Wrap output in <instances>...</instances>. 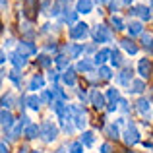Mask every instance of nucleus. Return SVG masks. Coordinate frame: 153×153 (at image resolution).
Returning <instances> with one entry per match:
<instances>
[{
	"label": "nucleus",
	"instance_id": "nucleus-1",
	"mask_svg": "<svg viewBox=\"0 0 153 153\" xmlns=\"http://www.w3.org/2000/svg\"><path fill=\"white\" fill-rule=\"evenodd\" d=\"M91 37H93L95 45H105V43H111L112 41V27L105 25V23H97L95 29H91Z\"/></svg>",
	"mask_w": 153,
	"mask_h": 153
},
{
	"label": "nucleus",
	"instance_id": "nucleus-2",
	"mask_svg": "<svg viewBox=\"0 0 153 153\" xmlns=\"http://www.w3.org/2000/svg\"><path fill=\"white\" fill-rule=\"evenodd\" d=\"M58 124H54L51 118H45L41 122V140L45 143H52L56 138H58Z\"/></svg>",
	"mask_w": 153,
	"mask_h": 153
},
{
	"label": "nucleus",
	"instance_id": "nucleus-3",
	"mask_svg": "<svg viewBox=\"0 0 153 153\" xmlns=\"http://www.w3.org/2000/svg\"><path fill=\"white\" fill-rule=\"evenodd\" d=\"M89 35H91V29L85 22H78L68 29V37H70L72 41H83V39H87Z\"/></svg>",
	"mask_w": 153,
	"mask_h": 153
},
{
	"label": "nucleus",
	"instance_id": "nucleus-4",
	"mask_svg": "<svg viewBox=\"0 0 153 153\" xmlns=\"http://www.w3.org/2000/svg\"><path fill=\"white\" fill-rule=\"evenodd\" d=\"M122 140H124L126 146L132 147V146L142 142V132L138 130V126H136L134 122H128V126L124 128V132H122Z\"/></svg>",
	"mask_w": 153,
	"mask_h": 153
},
{
	"label": "nucleus",
	"instance_id": "nucleus-5",
	"mask_svg": "<svg viewBox=\"0 0 153 153\" xmlns=\"http://www.w3.org/2000/svg\"><path fill=\"white\" fill-rule=\"evenodd\" d=\"M60 52L70 56L72 60H79L82 54L85 56V45L83 43H66L64 47H60Z\"/></svg>",
	"mask_w": 153,
	"mask_h": 153
},
{
	"label": "nucleus",
	"instance_id": "nucleus-6",
	"mask_svg": "<svg viewBox=\"0 0 153 153\" xmlns=\"http://www.w3.org/2000/svg\"><path fill=\"white\" fill-rule=\"evenodd\" d=\"M89 105L95 108V111H103L105 105H107V97H105L103 91H99L97 87L89 89Z\"/></svg>",
	"mask_w": 153,
	"mask_h": 153
},
{
	"label": "nucleus",
	"instance_id": "nucleus-7",
	"mask_svg": "<svg viewBox=\"0 0 153 153\" xmlns=\"http://www.w3.org/2000/svg\"><path fill=\"white\" fill-rule=\"evenodd\" d=\"M114 82H116V85H120V87H130L132 82H134V70L128 68V66L122 68V70L114 76Z\"/></svg>",
	"mask_w": 153,
	"mask_h": 153
},
{
	"label": "nucleus",
	"instance_id": "nucleus-8",
	"mask_svg": "<svg viewBox=\"0 0 153 153\" xmlns=\"http://www.w3.org/2000/svg\"><path fill=\"white\" fill-rule=\"evenodd\" d=\"M18 52H22L23 56H27V58H31V56H37V45H35L31 39H22V41L18 43Z\"/></svg>",
	"mask_w": 153,
	"mask_h": 153
},
{
	"label": "nucleus",
	"instance_id": "nucleus-9",
	"mask_svg": "<svg viewBox=\"0 0 153 153\" xmlns=\"http://www.w3.org/2000/svg\"><path fill=\"white\" fill-rule=\"evenodd\" d=\"M136 112L140 116H143V120L149 122V112H151V99L149 97H140L136 101Z\"/></svg>",
	"mask_w": 153,
	"mask_h": 153
},
{
	"label": "nucleus",
	"instance_id": "nucleus-10",
	"mask_svg": "<svg viewBox=\"0 0 153 153\" xmlns=\"http://www.w3.org/2000/svg\"><path fill=\"white\" fill-rule=\"evenodd\" d=\"M76 70H78V74H93L95 70V60L89 58V56H83V58H79L78 62H76Z\"/></svg>",
	"mask_w": 153,
	"mask_h": 153
},
{
	"label": "nucleus",
	"instance_id": "nucleus-11",
	"mask_svg": "<svg viewBox=\"0 0 153 153\" xmlns=\"http://www.w3.org/2000/svg\"><path fill=\"white\" fill-rule=\"evenodd\" d=\"M8 62L12 64V68H14V70H19V72H22L23 68L29 64V58H27V56H23L22 52H18V51H12L10 52V60H8Z\"/></svg>",
	"mask_w": 153,
	"mask_h": 153
},
{
	"label": "nucleus",
	"instance_id": "nucleus-12",
	"mask_svg": "<svg viewBox=\"0 0 153 153\" xmlns=\"http://www.w3.org/2000/svg\"><path fill=\"white\" fill-rule=\"evenodd\" d=\"M136 72L142 79H147L153 74V66H151V60L149 58H140L138 60V66H136Z\"/></svg>",
	"mask_w": 153,
	"mask_h": 153
},
{
	"label": "nucleus",
	"instance_id": "nucleus-13",
	"mask_svg": "<svg viewBox=\"0 0 153 153\" xmlns=\"http://www.w3.org/2000/svg\"><path fill=\"white\" fill-rule=\"evenodd\" d=\"M112 58V49H107V47H103V49H97V52L93 54V60H95V66H105L107 62H111Z\"/></svg>",
	"mask_w": 153,
	"mask_h": 153
},
{
	"label": "nucleus",
	"instance_id": "nucleus-14",
	"mask_svg": "<svg viewBox=\"0 0 153 153\" xmlns=\"http://www.w3.org/2000/svg\"><path fill=\"white\" fill-rule=\"evenodd\" d=\"M45 89V78L41 74H33L27 82V91L29 93H37V91H43Z\"/></svg>",
	"mask_w": 153,
	"mask_h": 153
},
{
	"label": "nucleus",
	"instance_id": "nucleus-15",
	"mask_svg": "<svg viewBox=\"0 0 153 153\" xmlns=\"http://www.w3.org/2000/svg\"><path fill=\"white\" fill-rule=\"evenodd\" d=\"M60 23H64V25H68V27H72L74 23H78V12H76V8L74 10H72L70 6L64 8L62 16H60Z\"/></svg>",
	"mask_w": 153,
	"mask_h": 153
},
{
	"label": "nucleus",
	"instance_id": "nucleus-16",
	"mask_svg": "<svg viewBox=\"0 0 153 153\" xmlns=\"http://www.w3.org/2000/svg\"><path fill=\"white\" fill-rule=\"evenodd\" d=\"M126 33H128V37L130 39H134V37H142L146 31H143V22H140V19H132L130 23H128V27H126Z\"/></svg>",
	"mask_w": 153,
	"mask_h": 153
},
{
	"label": "nucleus",
	"instance_id": "nucleus-17",
	"mask_svg": "<svg viewBox=\"0 0 153 153\" xmlns=\"http://www.w3.org/2000/svg\"><path fill=\"white\" fill-rule=\"evenodd\" d=\"M118 45H120V49H122L126 54H130V56H136L140 52V47L136 45L134 41H132L130 37H124V39H120L118 41Z\"/></svg>",
	"mask_w": 153,
	"mask_h": 153
},
{
	"label": "nucleus",
	"instance_id": "nucleus-18",
	"mask_svg": "<svg viewBox=\"0 0 153 153\" xmlns=\"http://www.w3.org/2000/svg\"><path fill=\"white\" fill-rule=\"evenodd\" d=\"M103 134L107 136L108 140H118L120 136H122V132H120V126L116 122H107L103 126Z\"/></svg>",
	"mask_w": 153,
	"mask_h": 153
},
{
	"label": "nucleus",
	"instance_id": "nucleus-19",
	"mask_svg": "<svg viewBox=\"0 0 153 153\" xmlns=\"http://www.w3.org/2000/svg\"><path fill=\"white\" fill-rule=\"evenodd\" d=\"M0 124H2L4 134H6V132L10 130L12 126H14L16 120H14V114H12V111H8V108H2V112H0Z\"/></svg>",
	"mask_w": 153,
	"mask_h": 153
},
{
	"label": "nucleus",
	"instance_id": "nucleus-20",
	"mask_svg": "<svg viewBox=\"0 0 153 153\" xmlns=\"http://www.w3.org/2000/svg\"><path fill=\"white\" fill-rule=\"evenodd\" d=\"M76 74H78V70L76 68H68V70L62 72V85L66 87H76V83H78V79H76Z\"/></svg>",
	"mask_w": 153,
	"mask_h": 153
},
{
	"label": "nucleus",
	"instance_id": "nucleus-21",
	"mask_svg": "<svg viewBox=\"0 0 153 153\" xmlns=\"http://www.w3.org/2000/svg\"><path fill=\"white\" fill-rule=\"evenodd\" d=\"M93 8H95L93 0H78V2H76V12H78V14L87 16V14L93 12Z\"/></svg>",
	"mask_w": 153,
	"mask_h": 153
},
{
	"label": "nucleus",
	"instance_id": "nucleus-22",
	"mask_svg": "<svg viewBox=\"0 0 153 153\" xmlns=\"http://www.w3.org/2000/svg\"><path fill=\"white\" fill-rule=\"evenodd\" d=\"M105 97H107V105H114V107H118V101L122 99L120 97V89H116V87H107Z\"/></svg>",
	"mask_w": 153,
	"mask_h": 153
},
{
	"label": "nucleus",
	"instance_id": "nucleus-23",
	"mask_svg": "<svg viewBox=\"0 0 153 153\" xmlns=\"http://www.w3.org/2000/svg\"><path fill=\"white\" fill-rule=\"evenodd\" d=\"M23 138L25 140H35V138H41V124H35L31 122L29 126L23 130Z\"/></svg>",
	"mask_w": 153,
	"mask_h": 153
},
{
	"label": "nucleus",
	"instance_id": "nucleus-24",
	"mask_svg": "<svg viewBox=\"0 0 153 153\" xmlns=\"http://www.w3.org/2000/svg\"><path fill=\"white\" fill-rule=\"evenodd\" d=\"M111 66L112 68H126V58H124V54L120 52L118 49H114L112 51V58H111Z\"/></svg>",
	"mask_w": 153,
	"mask_h": 153
},
{
	"label": "nucleus",
	"instance_id": "nucleus-25",
	"mask_svg": "<svg viewBox=\"0 0 153 153\" xmlns=\"http://www.w3.org/2000/svg\"><path fill=\"white\" fill-rule=\"evenodd\" d=\"M70 56H66V54H56L54 56V66H56V70H60V72H64V70H68L70 68Z\"/></svg>",
	"mask_w": 153,
	"mask_h": 153
},
{
	"label": "nucleus",
	"instance_id": "nucleus-26",
	"mask_svg": "<svg viewBox=\"0 0 153 153\" xmlns=\"http://www.w3.org/2000/svg\"><path fill=\"white\" fill-rule=\"evenodd\" d=\"M143 91H146V79H142V78L134 79L132 85L128 87V93H130V95H142Z\"/></svg>",
	"mask_w": 153,
	"mask_h": 153
},
{
	"label": "nucleus",
	"instance_id": "nucleus-27",
	"mask_svg": "<svg viewBox=\"0 0 153 153\" xmlns=\"http://www.w3.org/2000/svg\"><path fill=\"white\" fill-rule=\"evenodd\" d=\"M41 95H35V93H29V97H27V108L29 111H33V112H39L41 111Z\"/></svg>",
	"mask_w": 153,
	"mask_h": 153
},
{
	"label": "nucleus",
	"instance_id": "nucleus-28",
	"mask_svg": "<svg viewBox=\"0 0 153 153\" xmlns=\"http://www.w3.org/2000/svg\"><path fill=\"white\" fill-rule=\"evenodd\" d=\"M136 12H138L140 22H149L151 19V8L146 4H136Z\"/></svg>",
	"mask_w": 153,
	"mask_h": 153
},
{
	"label": "nucleus",
	"instance_id": "nucleus-29",
	"mask_svg": "<svg viewBox=\"0 0 153 153\" xmlns=\"http://www.w3.org/2000/svg\"><path fill=\"white\" fill-rule=\"evenodd\" d=\"M97 76H99L101 82H108V79H112V76H116V74H114V70H112L111 66L105 64V66H99L97 68Z\"/></svg>",
	"mask_w": 153,
	"mask_h": 153
},
{
	"label": "nucleus",
	"instance_id": "nucleus-30",
	"mask_svg": "<svg viewBox=\"0 0 153 153\" xmlns=\"http://www.w3.org/2000/svg\"><path fill=\"white\" fill-rule=\"evenodd\" d=\"M8 79L14 83L16 89H22V85H23V74H22L19 70H12V72H8Z\"/></svg>",
	"mask_w": 153,
	"mask_h": 153
},
{
	"label": "nucleus",
	"instance_id": "nucleus-31",
	"mask_svg": "<svg viewBox=\"0 0 153 153\" xmlns=\"http://www.w3.org/2000/svg\"><path fill=\"white\" fill-rule=\"evenodd\" d=\"M142 47L147 54H153V33L151 31H146L142 35Z\"/></svg>",
	"mask_w": 153,
	"mask_h": 153
},
{
	"label": "nucleus",
	"instance_id": "nucleus-32",
	"mask_svg": "<svg viewBox=\"0 0 153 153\" xmlns=\"http://www.w3.org/2000/svg\"><path fill=\"white\" fill-rule=\"evenodd\" d=\"M72 122L76 124V128H78L79 132H85V128H87V112H79V114H76Z\"/></svg>",
	"mask_w": 153,
	"mask_h": 153
},
{
	"label": "nucleus",
	"instance_id": "nucleus-33",
	"mask_svg": "<svg viewBox=\"0 0 153 153\" xmlns=\"http://www.w3.org/2000/svg\"><path fill=\"white\" fill-rule=\"evenodd\" d=\"M111 27H112L114 31H126L128 23L124 22V19L120 18L118 14H116V16H111Z\"/></svg>",
	"mask_w": 153,
	"mask_h": 153
},
{
	"label": "nucleus",
	"instance_id": "nucleus-34",
	"mask_svg": "<svg viewBox=\"0 0 153 153\" xmlns=\"http://www.w3.org/2000/svg\"><path fill=\"white\" fill-rule=\"evenodd\" d=\"M14 105H18V99H16L14 93H10V91H8V93L2 95V108H8V111H10Z\"/></svg>",
	"mask_w": 153,
	"mask_h": 153
},
{
	"label": "nucleus",
	"instance_id": "nucleus-35",
	"mask_svg": "<svg viewBox=\"0 0 153 153\" xmlns=\"http://www.w3.org/2000/svg\"><path fill=\"white\" fill-rule=\"evenodd\" d=\"M43 51H45V54H60V47H58V43H56V39H49V41L43 45Z\"/></svg>",
	"mask_w": 153,
	"mask_h": 153
},
{
	"label": "nucleus",
	"instance_id": "nucleus-36",
	"mask_svg": "<svg viewBox=\"0 0 153 153\" xmlns=\"http://www.w3.org/2000/svg\"><path fill=\"white\" fill-rule=\"evenodd\" d=\"M19 29H22V35H25L27 39L37 37V31L33 29V23H29V22H23L22 25H19Z\"/></svg>",
	"mask_w": 153,
	"mask_h": 153
},
{
	"label": "nucleus",
	"instance_id": "nucleus-37",
	"mask_svg": "<svg viewBox=\"0 0 153 153\" xmlns=\"http://www.w3.org/2000/svg\"><path fill=\"white\" fill-rule=\"evenodd\" d=\"M37 64L41 68H47V70H51V66L54 64V58H51L49 54H39L37 56Z\"/></svg>",
	"mask_w": 153,
	"mask_h": 153
},
{
	"label": "nucleus",
	"instance_id": "nucleus-38",
	"mask_svg": "<svg viewBox=\"0 0 153 153\" xmlns=\"http://www.w3.org/2000/svg\"><path fill=\"white\" fill-rule=\"evenodd\" d=\"M79 142H82L85 147H91V146L95 143V134H93V132H82V136H79Z\"/></svg>",
	"mask_w": 153,
	"mask_h": 153
},
{
	"label": "nucleus",
	"instance_id": "nucleus-39",
	"mask_svg": "<svg viewBox=\"0 0 153 153\" xmlns=\"http://www.w3.org/2000/svg\"><path fill=\"white\" fill-rule=\"evenodd\" d=\"M83 147H85V146H83L79 140H78V142H70V143H68V151H70V153H83Z\"/></svg>",
	"mask_w": 153,
	"mask_h": 153
},
{
	"label": "nucleus",
	"instance_id": "nucleus-40",
	"mask_svg": "<svg viewBox=\"0 0 153 153\" xmlns=\"http://www.w3.org/2000/svg\"><path fill=\"white\" fill-rule=\"evenodd\" d=\"M120 6H122L120 0H111V2H108V12H111V16H116V12L120 10Z\"/></svg>",
	"mask_w": 153,
	"mask_h": 153
},
{
	"label": "nucleus",
	"instance_id": "nucleus-41",
	"mask_svg": "<svg viewBox=\"0 0 153 153\" xmlns=\"http://www.w3.org/2000/svg\"><path fill=\"white\" fill-rule=\"evenodd\" d=\"M76 95H78V99H79V103H82V105H89V93H87V91L76 89Z\"/></svg>",
	"mask_w": 153,
	"mask_h": 153
},
{
	"label": "nucleus",
	"instance_id": "nucleus-42",
	"mask_svg": "<svg viewBox=\"0 0 153 153\" xmlns=\"http://www.w3.org/2000/svg\"><path fill=\"white\" fill-rule=\"evenodd\" d=\"M118 111L122 112V114H128V112H130V103H128V99H120L118 101Z\"/></svg>",
	"mask_w": 153,
	"mask_h": 153
},
{
	"label": "nucleus",
	"instance_id": "nucleus-43",
	"mask_svg": "<svg viewBox=\"0 0 153 153\" xmlns=\"http://www.w3.org/2000/svg\"><path fill=\"white\" fill-rule=\"evenodd\" d=\"M52 27H56V25H52V23H45V25H41L39 33H41V35H49V33H52V31H56V29H52Z\"/></svg>",
	"mask_w": 153,
	"mask_h": 153
},
{
	"label": "nucleus",
	"instance_id": "nucleus-44",
	"mask_svg": "<svg viewBox=\"0 0 153 153\" xmlns=\"http://www.w3.org/2000/svg\"><path fill=\"white\" fill-rule=\"evenodd\" d=\"M99 151H101V153H112V151H114V147H112L111 142H105V143L99 146Z\"/></svg>",
	"mask_w": 153,
	"mask_h": 153
},
{
	"label": "nucleus",
	"instance_id": "nucleus-45",
	"mask_svg": "<svg viewBox=\"0 0 153 153\" xmlns=\"http://www.w3.org/2000/svg\"><path fill=\"white\" fill-rule=\"evenodd\" d=\"M74 130H78L74 122H66V124H64V126H62V132H64V134H66V136H70V134H72V132H74Z\"/></svg>",
	"mask_w": 153,
	"mask_h": 153
},
{
	"label": "nucleus",
	"instance_id": "nucleus-46",
	"mask_svg": "<svg viewBox=\"0 0 153 153\" xmlns=\"http://www.w3.org/2000/svg\"><path fill=\"white\" fill-rule=\"evenodd\" d=\"M14 45H16V41L12 37H8V39H4V47L2 49H10V47H14Z\"/></svg>",
	"mask_w": 153,
	"mask_h": 153
},
{
	"label": "nucleus",
	"instance_id": "nucleus-47",
	"mask_svg": "<svg viewBox=\"0 0 153 153\" xmlns=\"http://www.w3.org/2000/svg\"><path fill=\"white\" fill-rule=\"evenodd\" d=\"M99 45H85V54H91V52H95Z\"/></svg>",
	"mask_w": 153,
	"mask_h": 153
},
{
	"label": "nucleus",
	"instance_id": "nucleus-48",
	"mask_svg": "<svg viewBox=\"0 0 153 153\" xmlns=\"http://www.w3.org/2000/svg\"><path fill=\"white\" fill-rule=\"evenodd\" d=\"M0 8H2V12H8V8H10L8 0H0Z\"/></svg>",
	"mask_w": 153,
	"mask_h": 153
},
{
	"label": "nucleus",
	"instance_id": "nucleus-49",
	"mask_svg": "<svg viewBox=\"0 0 153 153\" xmlns=\"http://www.w3.org/2000/svg\"><path fill=\"white\" fill-rule=\"evenodd\" d=\"M0 151H2V153H8V146H6V140H2V142H0Z\"/></svg>",
	"mask_w": 153,
	"mask_h": 153
},
{
	"label": "nucleus",
	"instance_id": "nucleus-50",
	"mask_svg": "<svg viewBox=\"0 0 153 153\" xmlns=\"http://www.w3.org/2000/svg\"><path fill=\"white\" fill-rule=\"evenodd\" d=\"M54 153H70V151H68V146H60Z\"/></svg>",
	"mask_w": 153,
	"mask_h": 153
},
{
	"label": "nucleus",
	"instance_id": "nucleus-51",
	"mask_svg": "<svg viewBox=\"0 0 153 153\" xmlns=\"http://www.w3.org/2000/svg\"><path fill=\"white\" fill-rule=\"evenodd\" d=\"M120 2H122V6H128V8H132L134 0H120Z\"/></svg>",
	"mask_w": 153,
	"mask_h": 153
},
{
	"label": "nucleus",
	"instance_id": "nucleus-52",
	"mask_svg": "<svg viewBox=\"0 0 153 153\" xmlns=\"http://www.w3.org/2000/svg\"><path fill=\"white\" fill-rule=\"evenodd\" d=\"M18 153H31L29 149H27V147L25 146H22V147H19V149H18Z\"/></svg>",
	"mask_w": 153,
	"mask_h": 153
},
{
	"label": "nucleus",
	"instance_id": "nucleus-53",
	"mask_svg": "<svg viewBox=\"0 0 153 153\" xmlns=\"http://www.w3.org/2000/svg\"><path fill=\"white\" fill-rule=\"evenodd\" d=\"M58 2H60V4H64V6H70L72 0H58Z\"/></svg>",
	"mask_w": 153,
	"mask_h": 153
},
{
	"label": "nucleus",
	"instance_id": "nucleus-54",
	"mask_svg": "<svg viewBox=\"0 0 153 153\" xmlns=\"http://www.w3.org/2000/svg\"><path fill=\"white\" fill-rule=\"evenodd\" d=\"M95 2H97L99 6H103V4H108V2H111V0H95Z\"/></svg>",
	"mask_w": 153,
	"mask_h": 153
},
{
	"label": "nucleus",
	"instance_id": "nucleus-55",
	"mask_svg": "<svg viewBox=\"0 0 153 153\" xmlns=\"http://www.w3.org/2000/svg\"><path fill=\"white\" fill-rule=\"evenodd\" d=\"M31 153H43V149H33Z\"/></svg>",
	"mask_w": 153,
	"mask_h": 153
},
{
	"label": "nucleus",
	"instance_id": "nucleus-56",
	"mask_svg": "<svg viewBox=\"0 0 153 153\" xmlns=\"http://www.w3.org/2000/svg\"><path fill=\"white\" fill-rule=\"evenodd\" d=\"M149 8H151V10H153V0H151V2H149Z\"/></svg>",
	"mask_w": 153,
	"mask_h": 153
}]
</instances>
